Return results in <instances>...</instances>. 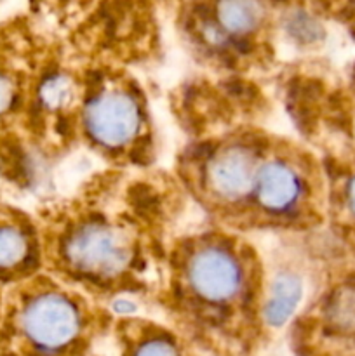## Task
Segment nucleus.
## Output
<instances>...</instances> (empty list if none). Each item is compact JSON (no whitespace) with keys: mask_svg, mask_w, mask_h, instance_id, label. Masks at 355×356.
Here are the masks:
<instances>
[{"mask_svg":"<svg viewBox=\"0 0 355 356\" xmlns=\"http://www.w3.org/2000/svg\"><path fill=\"white\" fill-rule=\"evenodd\" d=\"M65 259L82 275L115 278L124 273L132 261V240L122 228L103 221H89L66 235Z\"/></svg>","mask_w":355,"mask_h":356,"instance_id":"nucleus-1","label":"nucleus"},{"mask_svg":"<svg viewBox=\"0 0 355 356\" xmlns=\"http://www.w3.org/2000/svg\"><path fill=\"white\" fill-rule=\"evenodd\" d=\"M82 318L73 301L59 292H42L24 305L21 330L42 353H61L80 336Z\"/></svg>","mask_w":355,"mask_h":356,"instance_id":"nucleus-2","label":"nucleus"},{"mask_svg":"<svg viewBox=\"0 0 355 356\" xmlns=\"http://www.w3.org/2000/svg\"><path fill=\"white\" fill-rule=\"evenodd\" d=\"M244 277L242 263L228 247H197L187 263V284L191 294L212 308L235 301L244 291Z\"/></svg>","mask_w":355,"mask_h":356,"instance_id":"nucleus-3","label":"nucleus"},{"mask_svg":"<svg viewBox=\"0 0 355 356\" xmlns=\"http://www.w3.org/2000/svg\"><path fill=\"white\" fill-rule=\"evenodd\" d=\"M87 132L103 148L120 149L138 136L141 129V110L131 94L124 90H106L87 103Z\"/></svg>","mask_w":355,"mask_h":356,"instance_id":"nucleus-4","label":"nucleus"},{"mask_svg":"<svg viewBox=\"0 0 355 356\" xmlns=\"http://www.w3.org/2000/svg\"><path fill=\"white\" fill-rule=\"evenodd\" d=\"M256 153L244 143L223 146L205 167V184L225 202H237L253 193L258 172Z\"/></svg>","mask_w":355,"mask_h":356,"instance_id":"nucleus-5","label":"nucleus"},{"mask_svg":"<svg viewBox=\"0 0 355 356\" xmlns=\"http://www.w3.org/2000/svg\"><path fill=\"white\" fill-rule=\"evenodd\" d=\"M305 183L294 163L285 159H271L260 163L254 179L253 195L263 211L285 216L303 200Z\"/></svg>","mask_w":355,"mask_h":356,"instance_id":"nucleus-6","label":"nucleus"},{"mask_svg":"<svg viewBox=\"0 0 355 356\" xmlns=\"http://www.w3.org/2000/svg\"><path fill=\"white\" fill-rule=\"evenodd\" d=\"M267 19L263 0H216L214 23L230 37H247Z\"/></svg>","mask_w":355,"mask_h":356,"instance_id":"nucleus-7","label":"nucleus"},{"mask_svg":"<svg viewBox=\"0 0 355 356\" xmlns=\"http://www.w3.org/2000/svg\"><path fill=\"white\" fill-rule=\"evenodd\" d=\"M303 282L298 275L281 273L275 277L263 308V318L270 327H282L299 306Z\"/></svg>","mask_w":355,"mask_h":356,"instance_id":"nucleus-8","label":"nucleus"},{"mask_svg":"<svg viewBox=\"0 0 355 356\" xmlns=\"http://www.w3.org/2000/svg\"><path fill=\"white\" fill-rule=\"evenodd\" d=\"M326 316L334 330L355 334V284L334 291L326 306Z\"/></svg>","mask_w":355,"mask_h":356,"instance_id":"nucleus-9","label":"nucleus"},{"mask_svg":"<svg viewBox=\"0 0 355 356\" xmlns=\"http://www.w3.org/2000/svg\"><path fill=\"white\" fill-rule=\"evenodd\" d=\"M30 256L28 236L10 225L0 226V270H14Z\"/></svg>","mask_w":355,"mask_h":356,"instance_id":"nucleus-10","label":"nucleus"},{"mask_svg":"<svg viewBox=\"0 0 355 356\" xmlns=\"http://www.w3.org/2000/svg\"><path fill=\"white\" fill-rule=\"evenodd\" d=\"M42 104L49 110H58V108L66 106L73 97L72 80L66 79L65 75H54L45 80L38 90Z\"/></svg>","mask_w":355,"mask_h":356,"instance_id":"nucleus-11","label":"nucleus"},{"mask_svg":"<svg viewBox=\"0 0 355 356\" xmlns=\"http://www.w3.org/2000/svg\"><path fill=\"white\" fill-rule=\"evenodd\" d=\"M132 356H181V351L171 337L150 336L136 344Z\"/></svg>","mask_w":355,"mask_h":356,"instance_id":"nucleus-12","label":"nucleus"},{"mask_svg":"<svg viewBox=\"0 0 355 356\" xmlns=\"http://www.w3.org/2000/svg\"><path fill=\"white\" fill-rule=\"evenodd\" d=\"M14 101V83L7 75L0 73V115L6 113Z\"/></svg>","mask_w":355,"mask_h":356,"instance_id":"nucleus-13","label":"nucleus"},{"mask_svg":"<svg viewBox=\"0 0 355 356\" xmlns=\"http://www.w3.org/2000/svg\"><path fill=\"white\" fill-rule=\"evenodd\" d=\"M347 205L348 211L355 216V176L347 184Z\"/></svg>","mask_w":355,"mask_h":356,"instance_id":"nucleus-14","label":"nucleus"}]
</instances>
